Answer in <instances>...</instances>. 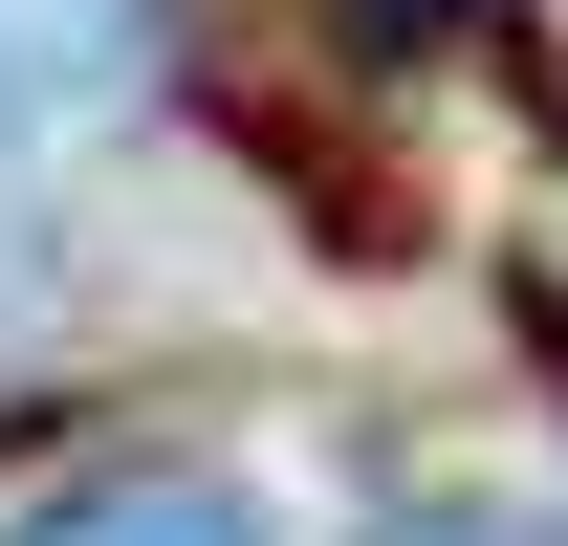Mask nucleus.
Returning a JSON list of instances; mask_svg holds the SVG:
<instances>
[{"label":"nucleus","instance_id":"nucleus-1","mask_svg":"<svg viewBox=\"0 0 568 546\" xmlns=\"http://www.w3.org/2000/svg\"><path fill=\"white\" fill-rule=\"evenodd\" d=\"M0 546H263V503L197 481V459H110V481H67V503H22Z\"/></svg>","mask_w":568,"mask_h":546},{"label":"nucleus","instance_id":"nucleus-3","mask_svg":"<svg viewBox=\"0 0 568 546\" xmlns=\"http://www.w3.org/2000/svg\"><path fill=\"white\" fill-rule=\"evenodd\" d=\"M394 546H568V503H525V481H459V503H416Z\"/></svg>","mask_w":568,"mask_h":546},{"label":"nucleus","instance_id":"nucleus-2","mask_svg":"<svg viewBox=\"0 0 568 546\" xmlns=\"http://www.w3.org/2000/svg\"><path fill=\"white\" fill-rule=\"evenodd\" d=\"M110 67H132V0H0V153H44L110 110Z\"/></svg>","mask_w":568,"mask_h":546}]
</instances>
